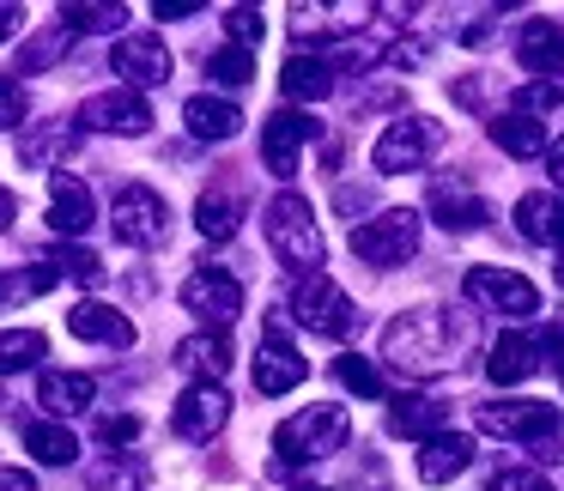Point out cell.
Here are the masks:
<instances>
[{"instance_id": "1", "label": "cell", "mask_w": 564, "mask_h": 491, "mask_svg": "<svg viewBox=\"0 0 564 491\" xmlns=\"http://www.w3.org/2000/svg\"><path fill=\"white\" fill-rule=\"evenodd\" d=\"M474 340V321L449 316V309H413V316H394L382 334V358L406 377H437L455 364V352Z\"/></svg>"}, {"instance_id": "2", "label": "cell", "mask_w": 564, "mask_h": 491, "mask_svg": "<svg viewBox=\"0 0 564 491\" xmlns=\"http://www.w3.org/2000/svg\"><path fill=\"white\" fill-rule=\"evenodd\" d=\"M268 243H273V255H280L285 268H297L304 280L328 261L322 225H316V212H310L304 195H273L268 200Z\"/></svg>"}, {"instance_id": "3", "label": "cell", "mask_w": 564, "mask_h": 491, "mask_svg": "<svg viewBox=\"0 0 564 491\" xmlns=\"http://www.w3.org/2000/svg\"><path fill=\"white\" fill-rule=\"evenodd\" d=\"M346 443V413L334 401H316V406H304V413H292L280 430H273V455H280L285 467H297V461H322L328 449H340Z\"/></svg>"}, {"instance_id": "4", "label": "cell", "mask_w": 564, "mask_h": 491, "mask_svg": "<svg viewBox=\"0 0 564 491\" xmlns=\"http://www.w3.org/2000/svg\"><path fill=\"white\" fill-rule=\"evenodd\" d=\"M292 316L304 321L310 334H322V340H352V334H358V304L328 280V273H310V280H297Z\"/></svg>"}, {"instance_id": "5", "label": "cell", "mask_w": 564, "mask_h": 491, "mask_svg": "<svg viewBox=\"0 0 564 491\" xmlns=\"http://www.w3.org/2000/svg\"><path fill=\"white\" fill-rule=\"evenodd\" d=\"M352 255L370 261V268H401V261L419 255V212L413 207H394L382 219L358 225L352 231Z\"/></svg>"}, {"instance_id": "6", "label": "cell", "mask_w": 564, "mask_h": 491, "mask_svg": "<svg viewBox=\"0 0 564 491\" xmlns=\"http://www.w3.org/2000/svg\"><path fill=\"white\" fill-rule=\"evenodd\" d=\"M110 225H116V237H122L128 249H152V243H164V237H171V207H164L159 188L128 183L122 195H116Z\"/></svg>"}, {"instance_id": "7", "label": "cell", "mask_w": 564, "mask_h": 491, "mask_svg": "<svg viewBox=\"0 0 564 491\" xmlns=\"http://www.w3.org/2000/svg\"><path fill=\"white\" fill-rule=\"evenodd\" d=\"M183 309L225 334L237 316H243V285H237V273H225V268H195L183 280Z\"/></svg>"}, {"instance_id": "8", "label": "cell", "mask_w": 564, "mask_h": 491, "mask_svg": "<svg viewBox=\"0 0 564 491\" xmlns=\"http://www.w3.org/2000/svg\"><path fill=\"white\" fill-rule=\"evenodd\" d=\"M431 152H437V122H425V116H401V122H389L382 140L370 146V164H377L382 176H406V171H419Z\"/></svg>"}, {"instance_id": "9", "label": "cell", "mask_w": 564, "mask_h": 491, "mask_svg": "<svg viewBox=\"0 0 564 491\" xmlns=\"http://www.w3.org/2000/svg\"><path fill=\"white\" fill-rule=\"evenodd\" d=\"M462 292L474 297V304L498 309V316H516V321L540 309L534 280H522L516 268H467V273H462Z\"/></svg>"}, {"instance_id": "10", "label": "cell", "mask_w": 564, "mask_h": 491, "mask_svg": "<svg viewBox=\"0 0 564 491\" xmlns=\"http://www.w3.org/2000/svg\"><path fill=\"white\" fill-rule=\"evenodd\" d=\"M474 425L486 437H503V443H546L558 430V413L546 401H486L474 413Z\"/></svg>"}, {"instance_id": "11", "label": "cell", "mask_w": 564, "mask_h": 491, "mask_svg": "<svg viewBox=\"0 0 564 491\" xmlns=\"http://www.w3.org/2000/svg\"><path fill=\"white\" fill-rule=\"evenodd\" d=\"M225 418H231V389H225V382H195V389H183L176 406H171V430L188 437V443L219 437Z\"/></svg>"}, {"instance_id": "12", "label": "cell", "mask_w": 564, "mask_h": 491, "mask_svg": "<svg viewBox=\"0 0 564 491\" xmlns=\"http://www.w3.org/2000/svg\"><path fill=\"white\" fill-rule=\"evenodd\" d=\"M79 128H91V134H147V128H152V103L140 98V91H128V86L98 91V98L79 103Z\"/></svg>"}, {"instance_id": "13", "label": "cell", "mask_w": 564, "mask_h": 491, "mask_svg": "<svg viewBox=\"0 0 564 491\" xmlns=\"http://www.w3.org/2000/svg\"><path fill=\"white\" fill-rule=\"evenodd\" d=\"M304 377H310L304 352L285 340L280 321H268V334H261V346H256V389H261V394H292Z\"/></svg>"}, {"instance_id": "14", "label": "cell", "mask_w": 564, "mask_h": 491, "mask_svg": "<svg viewBox=\"0 0 564 491\" xmlns=\"http://www.w3.org/2000/svg\"><path fill=\"white\" fill-rule=\"evenodd\" d=\"M310 140H322V122H310L304 110L268 116V128H261V159H268V171L273 176H297V152H304Z\"/></svg>"}, {"instance_id": "15", "label": "cell", "mask_w": 564, "mask_h": 491, "mask_svg": "<svg viewBox=\"0 0 564 491\" xmlns=\"http://www.w3.org/2000/svg\"><path fill=\"white\" fill-rule=\"evenodd\" d=\"M110 67L128 79V91L164 86V79H171V50H164V37H152V31H134V37H122L110 50Z\"/></svg>"}, {"instance_id": "16", "label": "cell", "mask_w": 564, "mask_h": 491, "mask_svg": "<svg viewBox=\"0 0 564 491\" xmlns=\"http://www.w3.org/2000/svg\"><path fill=\"white\" fill-rule=\"evenodd\" d=\"M91 219H98V200H91V188L79 183V176L55 171V176H50V225H55L62 237H86Z\"/></svg>"}, {"instance_id": "17", "label": "cell", "mask_w": 564, "mask_h": 491, "mask_svg": "<svg viewBox=\"0 0 564 491\" xmlns=\"http://www.w3.org/2000/svg\"><path fill=\"white\" fill-rule=\"evenodd\" d=\"M67 334H74V340H91V346H134V321L116 304H98V297L67 309Z\"/></svg>"}, {"instance_id": "18", "label": "cell", "mask_w": 564, "mask_h": 491, "mask_svg": "<svg viewBox=\"0 0 564 491\" xmlns=\"http://www.w3.org/2000/svg\"><path fill=\"white\" fill-rule=\"evenodd\" d=\"M79 146V128L74 122H31L25 134H19V164L25 171H55V164H67Z\"/></svg>"}, {"instance_id": "19", "label": "cell", "mask_w": 564, "mask_h": 491, "mask_svg": "<svg viewBox=\"0 0 564 491\" xmlns=\"http://www.w3.org/2000/svg\"><path fill=\"white\" fill-rule=\"evenodd\" d=\"M540 370V340L534 334H498L491 340V358H486V377L498 382V389H516V382H528Z\"/></svg>"}, {"instance_id": "20", "label": "cell", "mask_w": 564, "mask_h": 491, "mask_svg": "<svg viewBox=\"0 0 564 491\" xmlns=\"http://www.w3.org/2000/svg\"><path fill=\"white\" fill-rule=\"evenodd\" d=\"M516 62L528 74H564V25H552V19L516 25Z\"/></svg>"}, {"instance_id": "21", "label": "cell", "mask_w": 564, "mask_h": 491, "mask_svg": "<svg viewBox=\"0 0 564 491\" xmlns=\"http://www.w3.org/2000/svg\"><path fill=\"white\" fill-rule=\"evenodd\" d=\"M467 461H474V437L467 430H437L431 443H419V479L425 485H449Z\"/></svg>"}, {"instance_id": "22", "label": "cell", "mask_w": 564, "mask_h": 491, "mask_svg": "<svg viewBox=\"0 0 564 491\" xmlns=\"http://www.w3.org/2000/svg\"><path fill=\"white\" fill-rule=\"evenodd\" d=\"M443 418H449V406L437 401V394H394L389 401V437H437L443 430Z\"/></svg>"}, {"instance_id": "23", "label": "cell", "mask_w": 564, "mask_h": 491, "mask_svg": "<svg viewBox=\"0 0 564 491\" xmlns=\"http://www.w3.org/2000/svg\"><path fill=\"white\" fill-rule=\"evenodd\" d=\"M176 370H188L195 382H219L225 370H231V334H219V328L188 334V340L176 346Z\"/></svg>"}, {"instance_id": "24", "label": "cell", "mask_w": 564, "mask_h": 491, "mask_svg": "<svg viewBox=\"0 0 564 491\" xmlns=\"http://www.w3.org/2000/svg\"><path fill=\"white\" fill-rule=\"evenodd\" d=\"M280 91L292 103H322L334 91V62L328 55H292V62L280 67Z\"/></svg>"}, {"instance_id": "25", "label": "cell", "mask_w": 564, "mask_h": 491, "mask_svg": "<svg viewBox=\"0 0 564 491\" xmlns=\"http://www.w3.org/2000/svg\"><path fill=\"white\" fill-rule=\"evenodd\" d=\"M516 231H522L528 243L564 249V200L558 195H522L516 200Z\"/></svg>"}, {"instance_id": "26", "label": "cell", "mask_w": 564, "mask_h": 491, "mask_svg": "<svg viewBox=\"0 0 564 491\" xmlns=\"http://www.w3.org/2000/svg\"><path fill=\"white\" fill-rule=\"evenodd\" d=\"M183 122H188L195 140H231L237 128H243V110L225 103V98H213V91H195V98L183 103Z\"/></svg>"}, {"instance_id": "27", "label": "cell", "mask_w": 564, "mask_h": 491, "mask_svg": "<svg viewBox=\"0 0 564 491\" xmlns=\"http://www.w3.org/2000/svg\"><path fill=\"white\" fill-rule=\"evenodd\" d=\"M91 394H98V382L79 377V370H43V377H37L43 413H62V418H67V413H86Z\"/></svg>"}, {"instance_id": "28", "label": "cell", "mask_w": 564, "mask_h": 491, "mask_svg": "<svg viewBox=\"0 0 564 491\" xmlns=\"http://www.w3.org/2000/svg\"><path fill=\"white\" fill-rule=\"evenodd\" d=\"M195 225H200V237H213V243L237 237V225H243V195H237V188H207V195L195 200Z\"/></svg>"}, {"instance_id": "29", "label": "cell", "mask_w": 564, "mask_h": 491, "mask_svg": "<svg viewBox=\"0 0 564 491\" xmlns=\"http://www.w3.org/2000/svg\"><path fill=\"white\" fill-rule=\"evenodd\" d=\"M491 146L510 152V159H534V152H546V128L522 110H503V116H491Z\"/></svg>"}, {"instance_id": "30", "label": "cell", "mask_w": 564, "mask_h": 491, "mask_svg": "<svg viewBox=\"0 0 564 491\" xmlns=\"http://www.w3.org/2000/svg\"><path fill=\"white\" fill-rule=\"evenodd\" d=\"M431 219L449 225V231H479V225L491 219V207L479 195H462V188L437 183V188H431Z\"/></svg>"}, {"instance_id": "31", "label": "cell", "mask_w": 564, "mask_h": 491, "mask_svg": "<svg viewBox=\"0 0 564 491\" xmlns=\"http://www.w3.org/2000/svg\"><path fill=\"white\" fill-rule=\"evenodd\" d=\"M25 449H31V461H50V467L79 461V437L62 425V418H37V425H25Z\"/></svg>"}, {"instance_id": "32", "label": "cell", "mask_w": 564, "mask_h": 491, "mask_svg": "<svg viewBox=\"0 0 564 491\" xmlns=\"http://www.w3.org/2000/svg\"><path fill=\"white\" fill-rule=\"evenodd\" d=\"M43 352H50V340L37 328H0V377H19V370L43 364Z\"/></svg>"}, {"instance_id": "33", "label": "cell", "mask_w": 564, "mask_h": 491, "mask_svg": "<svg viewBox=\"0 0 564 491\" xmlns=\"http://www.w3.org/2000/svg\"><path fill=\"white\" fill-rule=\"evenodd\" d=\"M334 377H340V389L358 394V401H377L382 394V370L370 364V358H358V352H346L340 364H334Z\"/></svg>"}, {"instance_id": "34", "label": "cell", "mask_w": 564, "mask_h": 491, "mask_svg": "<svg viewBox=\"0 0 564 491\" xmlns=\"http://www.w3.org/2000/svg\"><path fill=\"white\" fill-rule=\"evenodd\" d=\"M86 479L91 491H147V467L140 461H98Z\"/></svg>"}, {"instance_id": "35", "label": "cell", "mask_w": 564, "mask_h": 491, "mask_svg": "<svg viewBox=\"0 0 564 491\" xmlns=\"http://www.w3.org/2000/svg\"><path fill=\"white\" fill-rule=\"evenodd\" d=\"M50 268L62 273V280H79V285H98V280H104V261L91 255V249H79V243H74V249H55Z\"/></svg>"}, {"instance_id": "36", "label": "cell", "mask_w": 564, "mask_h": 491, "mask_svg": "<svg viewBox=\"0 0 564 491\" xmlns=\"http://www.w3.org/2000/svg\"><path fill=\"white\" fill-rule=\"evenodd\" d=\"M128 25V7H62V31H116Z\"/></svg>"}, {"instance_id": "37", "label": "cell", "mask_w": 564, "mask_h": 491, "mask_svg": "<svg viewBox=\"0 0 564 491\" xmlns=\"http://www.w3.org/2000/svg\"><path fill=\"white\" fill-rule=\"evenodd\" d=\"M207 74H213V86H249V79H256V62H249V50H219L207 62Z\"/></svg>"}, {"instance_id": "38", "label": "cell", "mask_w": 564, "mask_h": 491, "mask_svg": "<svg viewBox=\"0 0 564 491\" xmlns=\"http://www.w3.org/2000/svg\"><path fill=\"white\" fill-rule=\"evenodd\" d=\"M225 31H231V50H256L268 25H261L256 7H231V13H225Z\"/></svg>"}, {"instance_id": "39", "label": "cell", "mask_w": 564, "mask_h": 491, "mask_svg": "<svg viewBox=\"0 0 564 491\" xmlns=\"http://www.w3.org/2000/svg\"><path fill=\"white\" fill-rule=\"evenodd\" d=\"M25 110H31L25 86H19V79H7V74H0V128H19V122H25Z\"/></svg>"}, {"instance_id": "40", "label": "cell", "mask_w": 564, "mask_h": 491, "mask_svg": "<svg viewBox=\"0 0 564 491\" xmlns=\"http://www.w3.org/2000/svg\"><path fill=\"white\" fill-rule=\"evenodd\" d=\"M140 437V418L134 413H104L98 418V443H110V449H122V443Z\"/></svg>"}, {"instance_id": "41", "label": "cell", "mask_w": 564, "mask_h": 491, "mask_svg": "<svg viewBox=\"0 0 564 491\" xmlns=\"http://www.w3.org/2000/svg\"><path fill=\"white\" fill-rule=\"evenodd\" d=\"M486 491H552V479H540V473H528V467H510V473H498Z\"/></svg>"}, {"instance_id": "42", "label": "cell", "mask_w": 564, "mask_h": 491, "mask_svg": "<svg viewBox=\"0 0 564 491\" xmlns=\"http://www.w3.org/2000/svg\"><path fill=\"white\" fill-rule=\"evenodd\" d=\"M382 62H389V67H419V62H425V43L406 37V43H394V50L382 55Z\"/></svg>"}, {"instance_id": "43", "label": "cell", "mask_w": 564, "mask_h": 491, "mask_svg": "<svg viewBox=\"0 0 564 491\" xmlns=\"http://www.w3.org/2000/svg\"><path fill=\"white\" fill-rule=\"evenodd\" d=\"M200 13V0H159L152 7V19H195Z\"/></svg>"}, {"instance_id": "44", "label": "cell", "mask_w": 564, "mask_h": 491, "mask_svg": "<svg viewBox=\"0 0 564 491\" xmlns=\"http://www.w3.org/2000/svg\"><path fill=\"white\" fill-rule=\"evenodd\" d=\"M0 491H37V479L25 467H0Z\"/></svg>"}, {"instance_id": "45", "label": "cell", "mask_w": 564, "mask_h": 491, "mask_svg": "<svg viewBox=\"0 0 564 491\" xmlns=\"http://www.w3.org/2000/svg\"><path fill=\"white\" fill-rule=\"evenodd\" d=\"M19 25H25V7H7V0H0V43L13 37Z\"/></svg>"}, {"instance_id": "46", "label": "cell", "mask_w": 564, "mask_h": 491, "mask_svg": "<svg viewBox=\"0 0 564 491\" xmlns=\"http://www.w3.org/2000/svg\"><path fill=\"white\" fill-rule=\"evenodd\" d=\"M546 171H552V183L564 188V140H552V146H546Z\"/></svg>"}, {"instance_id": "47", "label": "cell", "mask_w": 564, "mask_h": 491, "mask_svg": "<svg viewBox=\"0 0 564 491\" xmlns=\"http://www.w3.org/2000/svg\"><path fill=\"white\" fill-rule=\"evenodd\" d=\"M0 225H13V195L0 188Z\"/></svg>"}, {"instance_id": "48", "label": "cell", "mask_w": 564, "mask_h": 491, "mask_svg": "<svg viewBox=\"0 0 564 491\" xmlns=\"http://www.w3.org/2000/svg\"><path fill=\"white\" fill-rule=\"evenodd\" d=\"M558 389H564V358H558Z\"/></svg>"}, {"instance_id": "49", "label": "cell", "mask_w": 564, "mask_h": 491, "mask_svg": "<svg viewBox=\"0 0 564 491\" xmlns=\"http://www.w3.org/2000/svg\"><path fill=\"white\" fill-rule=\"evenodd\" d=\"M0 297H7V285H0Z\"/></svg>"}]
</instances>
